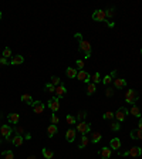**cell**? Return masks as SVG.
I'll return each mask as SVG.
<instances>
[{"label":"cell","mask_w":142,"mask_h":159,"mask_svg":"<svg viewBox=\"0 0 142 159\" xmlns=\"http://www.w3.org/2000/svg\"><path fill=\"white\" fill-rule=\"evenodd\" d=\"M65 74H67V77H68V78H74V77H77L78 71L76 70V68L68 67V68H67V71H65Z\"/></svg>","instance_id":"603a6c76"},{"label":"cell","mask_w":142,"mask_h":159,"mask_svg":"<svg viewBox=\"0 0 142 159\" xmlns=\"http://www.w3.org/2000/svg\"><path fill=\"white\" fill-rule=\"evenodd\" d=\"M131 138L132 139H142V131L141 129H134V131H131Z\"/></svg>","instance_id":"cb8c5ba5"},{"label":"cell","mask_w":142,"mask_h":159,"mask_svg":"<svg viewBox=\"0 0 142 159\" xmlns=\"http://www.w3.org/2000/svg\"><path fill=\"white\" fill-rule=\"evenodd\" d=\"M77 78L80 80V81H82V82H90V80H91V75L87 73V71H78V74H77Z\"/></svg>","instance_id":"30bf717a"},{"label":"cell","mask_w":142,"mask_h":159,"mask_svg":"<svg viewBox=\"0 0 142 159\" xmlns=\"http://www.w3.org/2000/svg\"><path fill=\"white\" fill-rule=\"evenodd\" d=\"M104 119H114L115 118V112H111V111H108V112H105L103 115Z\"/></svg>","instance_id":"1f68e13d"},{"label":"cell","mask_w":142,"mask_h":159,"mask_svg":"<svg viewBox=\"0 0 142 159\" xmlns=\"http://www.w3.org/2000/svg\"><path fill=\"white\" fill-rule=\"evenodd\" d=\"M19 119H20V115H19V114H16V112H14V114H9V115H7V121H9L10 124H14V125H16V124L19 122Z\"/></svg>","instance_id":"9a60e30c"},{"label":"cell","mask_w":142,"mask_h":159,"mask_svg":"<svg viewBox=\"0 0 142 159\" xmlns=\"http://www.w3.org/2000/svg\"><path fill=\"white\" fill-rule=\"evenodd\" d=\"M101 81H103V82H104V85H107V84H109V82L112 81V77H111V74H109V75H105V77H104V78L101 80Z\"/></svg>","instance_id":"d590c367"},{"label":"cell","mask_w":142,"mask_h":159,"mask_svg":"<svg viewBox=\"0 0 142 159\" xmlns=\"http://www.w3.org/2000/svg\"><path fill=\"white\" fill-rule=\"evenodd\" d=\"M127 115H128V109H127V108H124V106H121V108H119V109L115 112V118H116V121H118V122L125 121Z\"/></svg>","instance_id":"5b68a950"},{"label":"cell","mask_w":142,"mask_h":159,"mask_svg":"<svg viewBox=\"0 0 142 159\" xmlns=\"http://www.w3.org/2000/svg\"><path fill=\"white\" fill-rule=\"evenodd\" d=\"M138 129L142 131V118H139V124H138Z\"/></svg>","instance_id":"ee69618b"},{"label":"cell","mask_w":142,"mask_h":159,"mask_svg":"<svg viewBox=\"0 0 142 159\" xmlns=\"http://www.w3.org/2000/svg\"><path fill=\"white\" fill-rule=\"evenodd\" d=\"M119 128H121V127H119L118 122H111V129H112V131H119Z\"/></svg>","instance_id":"74e56055"},{"label":"cell","mask_w":142,"mask_h":159,"mask_svg":"<svg viewBox=\"0 0 142 159\" xmlns=\"http://www.w3.org/2000/svg\"><path fill=\"white\" fill-rule=\"evenodd\" d=\"M58 122H60V118H58V117H57L55 114H53V117H51V124H53V125H57Z\"/></svg>","instance_id":"8d00e7d4"},{"label":"cell","mask_w":142,"mask_h":159,"mask_svg":"<svg viewBox=\"0 0 142 159\" xmlns=\"http://www.w3.org/2000/svg\"><path fill=\"white\" fill-rule=\"evenodd\" d=\"M65 93H67V88H65L63 84H61V85H58V87H55V97H57V98L64 97Z\"/></svg>","instance_id":"8fae6325"},{"label":"cell","mask_w":142,"mask_h":159,"mask_svg":"<svg viewBox=\"0 0 142 159\" xmlns=\"http://www.w3.org/2000/svg\"><path fill=\"white\" fill-rule=\"evenodd\" d=\"M21 101L26 102L27 105H33V104H34V101H33V98H31L30 94H23V95H21Z\"/></svg>","instance_id":"ffe728a7"},{"label":"cell","mask_w":142,"mask_h":159,"mask_svg":"<svg viewBox=\"0 0 142 159\" xmlns=\"http://www.w3.org/2000/svg\"><path fill=\"white\" fill-rule=\"evenodd\" d=\"M76 64H77V67H78V68H81V70L84 68V61H82V60H77V63H76Z\"/></svg>","instance_id":"ab89813d"},{"label":"cell","mask_w":142,"mask_h":159,"mask_svg":"<svg viewBox=\"0 0 142 159\" xmlns=\"http://www.w3.org/2000/svg\"><path fill=\"white\" fill-rule=\"evenodd\" d=\"M58 132V128H57V125H48V128H47V133H48V136L50 138H53L55 133Z\"/></svg>","instance_id":"ac0fdd59"},{"label":"cell","mask_w":142,"mask_h":159,"mask_svg":"<svg viewBox=\"0 0 142 159\" xmlns=\"http://www.w3.org/2000/svg\"><path fill=\"white\" fill-rule=\"evenodd\" d=\"M114 85H115V88H125L127 87V80L115 78L114 80Z\"/></svg>","instance_id":"4fadbf2b"},{"label":"cell","mask_w":142,"mask_h":159,"mask_svg":"<svg viewBox=\"0 0 142 159\" xmlns=\"http://www.w3.org/2000/svg\"><path fill=\"white\" fill-rule=\"evenodd\" d=\"M91 80H92L94 84H98V82L101 81V75H100V73H94V75H91Z\"/></svg>","instance_id":"4dcf8cb0"},{"label":"cell","mask_w":142,"mask_h":159,"mask_svg":"<svg viewBox=\"0 0 142 159\" xmlns=\"http://www.w3.org/2000/svg\"><path fill=\"white\" fill-rule=\"evenodd\" d=\"M85 117H87V112H85V111H80L77 114V117H76V119H77L78 122H82V121L85 119Z\"/></svg>","instance_id":"f1b7e54d"},{"label":"cell","mask_w":142,"mask_h":159,"mask_svg":"<svg viewBox=\"0 0 142 159\" xmlns=\"http://www.w3.org/2000/svg\"><path fill=\"white\" fill-rule=\"evenodd\" d=\"M109 146H111L114 151H118V149L121 148V141H119L118 138H114V139H111V142H109Z\"/></svg>","instance_id":"d6986e66"},{"label":"cell","mask_w":142,"mask_h":159,"mask_svg":"<svg viewBox=\"0 0 142 159\" xmlns=\"http://www.w3.org/2000/svg\"><path fill=\"white\" fill-rule=\"evenodd\" d=\"M139 100V94L136 93L135 90H128L127 93H125V101L131 104V105H134L136 101Z\"/></svg>","instance_id":"6da1fadb"},{"label":"cell","mask_w":142,"mask_h":159,"mask_svg":"<svg viewBox=\"0 0 142 159\" xmlns=\"http://www.w3.org/2000/svg\"><path fill=\"white\" fill-rule=\"evenodd\" d=\"M95 91H97L95 84H94V82H88V85H87V95H92Z\"/></svg>","instance_id":"484cf974"},{"label":"cell","mask_w":142,"mask_h":159,"mask_svg":"<svg viewBox=\"0 0 142 159\" xmlns=\"http://www.w3.org/2000/svg\"><path fill=\"white\" fill-rule=\"evenodd\" d=\"M77 131L78 132H81L82 135H87V133L91 131L90 124L85 122V121H82V122H77Z\"/></svg>","instance_id":"277c9868"},{"label":"cell","mask_w":142,"mask_h":159,"mask_svg":"<svg viewBox=\"0 0 142 159\" xmlns=\"http://www.w3.org/2000/svg\"><path fill=\"white\" fill-rule=\"evenodd\" d=\"M100 155H101L104 159H109L111 158V149H109V148H101Z\"/></svg>","instance_id":"e0dca14e"},{"label":"cell","mask_w":142,"mask_h":159,"mask_svg":"<svg viewBox=\"0 0 142 159\" xmlns=\"http://www.w3.org/2000/svg\"><path fill=\"white\" fill-rule=\"evenodd\" d=\"M16 132H17V135H21V133H23V128L17 127V128H16ZM21 136H23V135H21Z\"/></svg>","instance_id":"7bdbcfd3"},{"label":"cell","mask_w":142,"mask_h":159,"mask_svg":"<svg viewBox=\"0 0 142 159\" xmlns=\"http://www.w3.org/2000/svg\"><path fill=\"white\" fill-rule=\"evenodd\" d=\"M105 13H107V17H112V16H114V9H109V10H107Z\"/></svg>","instance_id":"60d3db41"},{"label":"cell","mask_w":142,"mask_h":159,"mask_svg":"<svg viewBox=\"0 0 142 159\" xmlns=\"http://www.w3.org/2000/svg\"><path fill=\"white\" fill-rule=\"evenodd\" d=\"M23 61H24V57L23 55H14L13 58H12V61H10V64L19 66V64H23Z\"/></svg>","instance_id":"2e32d148"},{"label":"cell","mask_w":142,"mask_h":159,"mask_svg":"<svg viewBox=\"0 0 142 159\" xmlns=\"http://www.w3.org/2000/svg\"><path fill=\"white\" fill-rule=\"evenodd\" d=\"M27 159H37V158H36L34 155H31V156H28V158H27Z\"/></svg>","instance_id":"bcb514c9"},{"label":"cell","mask_w":142,"mask_h":159,"mask_svg":"<svg viewBox=\"0 0 142 159\" xmlns=\"http://www.w3.org/2000/svg\"><path fill=\"white\" fill-rule=\"evenodd\" d=\"M23 136L21 135H14L13 136V139H12V144H13L14 146H20V145H23Z\"/></svg>","instance_id":"5bb4252c"},{"label":"cell","mask_w":142,"mask_h":159,"mask_svg":"<svg viewBox=\"0 0 142 159\" xmlns=\"http://www.w3.org/2000/svg\"><path fill=\"white\" fill-rule=\"evenodd\" d=\"M51 84L54 87H58V85H61V80L54 75V77H51Z\"/></svg>","instance_id":"d6a6232c"},{"label":"cell","mask_w":142,"mask_h":159,"mask_svg":"<svg viewBox=\"0 0 142 159\" xmlns=\"http://www.w3.org/2000/svg\"><path fill=\"white\" fill-rule=\"evenodd\" d=\"M46 91L47 93H55V87L53 85L51 82L50 84H46Z\"/></svg>","instance_id":"e575fe53"},{"label":"cell","mask_w":142,"mask_h":159,"mask_svg":"<svg viewBox=\"0 0 142 159\" xmlns=\"http://www.w3.org/2000/svg\"><path fill=\"white\" fill-rule=\"evenodd\" d=\"M80 51L85 54V58L91 57V44L87 40H80Z\"/></svg>","instance_id":"7a4b0ae2"},{"label":"cell","mask_w":142,"mask_h":159,"mask_svg":"<svg viewBox=\"0 0 142 159\" xmlns=\"http://www.w3.org/2000/svg\"><path fill=\"white\" fill-rule=\"evenodd\" d=\"M116 75V71H112V73H111V77H112V78H114V77H115Z\"/></svg>","instance_id":"f6af8a7d"},{"label":"cell","mask_w":142,"mask_h":159,"mask_svg":"<svg viewBox=\"0 0 142 159\" xmlns=\"http://www.w3.org/2000/svg\"><path fill=\"white\" fill-rule=\"evenodd\" d=\"M41 153H43V156H44L46 159H53V156H54V153H53L50 149H47V148H43Z\"/></svg>","instance_id":"4316f807"},{"label":"cell","mask_w":142,"mask_h":159,"mask_svg":"<svg viewBox=\"0 0 142 159\" xmlns=\"http://www.w3.org/2000/svg\"><path fill=\"white\" fill-rule=\"evenodd\" d=\"M0 64H3V66H6V64H9V61H7V58H4V57H0Z\"/></svg>","instance_id":"b9f144b4"},{"label":"cell","mask_w":142,"mask_h":159,"mask_svg":"<svg viewBox=\"0 0 142 159\" xmlns=\"http://www.w3.org/2000/svg\"><path fill=\"white\" fill-rule=\"evenodd\" d=\"M91 141H92V144H98V142L101 141V133L94 132L92 133V136H91Z\"/></svg>","instance_id":"83f0119b"},{"label":"cell","mask_w":142,"mask_h":159,"mask_svg":"<svg viewBox=\"0 0 142 159\" xmlns=\"http://www.w3.org/2000/svg\"><path fill=\"white\" fill-rule=\"evenodd\" d=\"M65 121H67L68 125H76V122H77L76 117H73V115H67V117H65Z\"/></svg>","instance_id":"f546056e"},{"label":"cell","mask_w":142,"mask_h":159,"mask_svg":"<svg viewBox=\"0 0 142 159\" xmlns=\"http://www.w3.org/2000/svg\"><path fill=\"white\" fill-rule=\"evenodd\" d=\"M0 19H1V12H0Z\"/></svg>","instance_id":"7dc6e473"},{"label":"cell","mask_w":142,"mask_h":159,"mask_svg":"<svg viewBox=\"0 0 142 159\" xmlns=\"http://www.w3.org/2000/svg\"><path fill=\"white\" fill-rule=\"evenodd\" d=\"M122 155L124 156H131V158H139L142 155V148H139V146H132L129 151L124 152Z\"/></svg>","instance_id":"3957f363"},{"label":"cell","mask_w":142,"mask_h":159,"mask_svg":"<svg viewBox=\"0 0 142 159\" xmlns=\"http://www.w3.org/2000/svg\"><path fill=\"white\" fill-rule=\"evenodd\" d=\"M3 57H4V58H9V57H12V50H10L9 47H6V48L3 50Z\"/></svg>","instance_id":"836d02e7"},{"label":"cell","mask_w":142,"mask_h":159,"mask_svg":"<svg viewBox=\"0 0 142 159\" xmlns=\"http://www.w3.org/2000/svg\"><path fill=\"white\" fill-rule=\"evenodd\" d=\"M88 142H90V139H88V136H85V135H82V136H81V139H80V144H78V148H80V149H82V148H85V146L88 145Z\"/></svg>","instance_id":"7402d4cb"},{"label":"cell","mask_w":142,"mask_h":159,"mask_svg":"<svg viewBox=\"0 0 142 159\" xmlns=\"http://www.w3.org/2000/svg\"><path fill=\"white\" fill-rule=\"evenodd\" d=\"M33 111L36 112V114H43V111H44V108L46 105L41 102V101H34V104H33Z\"/></svg>","instance_id":"9c48e42d"},{"label":"cell","mask_w":142,"mask_h":159,"mask_svg":"<svg viewBox=\"0 0 142 159\" xmlns=\"http://www.w3.org/2000/svg\"><path fill=\"white\" fill-rule=\"evenodd\" d=\"M129 114H132V115H134V117H136V118H141V109L135 105V104H134L132 108L129 109Z\"/></svg>","instance_id":"44dd1931"},{"label":"cell","mask_w":142,"mask_h":159,"mask_svg":"<svg viewBox=\"0 0 142 159\" xmlns=\"http://www.w3.org/2000/svg\"><path fill=\"white\" fill-rule=\"evenodd\" d=\"M12 132H13L12 127H9V125H1V127H0V135H1V136L7 138V136L12 135Z\"/></svg>","instance_id":"ba28073f"},{"label":"cell","mask_w":142,"mask_h":159,"mask_svg":"<svg viewBox=\"0 0 142 159\" xmlns=\"http://www.w3.org/2000/svg\"><path fill=\"white\" fill-rule=\"evenodd\" d=\"M65 139L68 142H74L76 141V129H68L65 132Z\"/></svg>","instance_id":"7c38bea8"},{"label":"cell","mask_w":142,"mask_h":159,"mask_svg":"<svg viewBox=\"0 0 142 159\" xmlns=\"http://www.w3.org/2000/svg\"><path fill=\"white\" fill-rule=\"evenodd\" d=\"M1 156H3V159H14V153H13V151L7 149V151H3L1 152Z\"/></svg>","instance_id":"d4e9b609"},{"label":"cell","mask_w":142,"mask_h":159,"mask_svg":"<svg viewBox=\"0 0 142 159\" xmlns=\"http://www.w3.org/2000/svg\"><path fill=\"white\" fill-rule=\"evenodd\" d=\"M48 108L51 109L53 112H57V111L60 109V98H57V97H53L51 100L48 101Z\"/></svg>","instance_id":"8992f818"},{"label":"cell","mask_w":142,"mask_h":159,"mask_svg":"<svg viewBox=\"0 0 142 159\" xmlns=\"http://www.w3.org/2000/svg\"><path fill=\"white\" fill-rule=\"evenodd\" d=\"M112 94H114V90H112V88H107V90H105V95H107V97H111Z\"/></svg>","instance_id":"f35d334b"},{"label":"cell","mask_w":142,"mask_h":159,"mask_svg":"<svg viewBox=\"0 0 142 159\" xmlns=\"http://www.w3.org/2000/svg\"><path fill=\"white\" fill-rule=\"evenodd\" d=\"M105 19H107L105 10H95L92 14V20H95V21H105Z\"/></svg>","instance_id":"52a82bcc"},{"label":"cell","mask_w":142,"mask_h":159,"mask_svg":"<svg viewBox=\"0 0 142 159\" xmlns=\"http://www.w3.org/2000/svg\"><path fill=\"white\" fill-rule=\"evenodd\" d=\"M141 54H142V50H141Z\"/></svg>","instance_id":"c3c4849f"}]
</instances>
